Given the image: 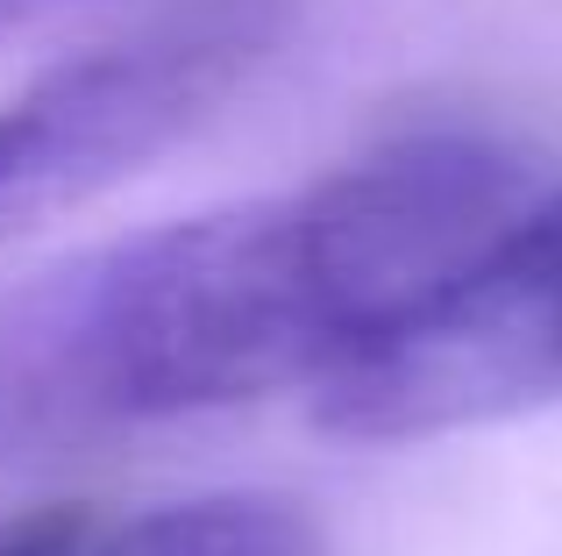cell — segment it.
Here are the masks:
<instances>
[{
  "mask_svg": "<svg viewBox=\"0 0 562 556\" xmlns=\"http://www.w3.org/2000/svg\"><path fill=\"white\" fill-rule=\"evenodd\" d=\"M520 200L513 151L406 136L292 193L22 278L0 292V464L321 392Z\"/></svg>",
  "mask_w": 562,
  "mask_h": 556,
  "instance_id": "cell-1",
  "label": "cell"
},
{
  "mask_svg": "<svg viewBox=\"0 0 562 556\" xmlns=\"http://www.w3.org/2000/svg\"><path fill=\"white\" fill-rule=\"evenodd\" d=\"M349 443H427L562 400V186L520 200L441 286L378 329L328 386Z\"/></svg>",
  "mask_w": 562,
  "mask_h": 556,
  "instance_id": "cell-2",
  "label": "cell"
},
{
  "mask_svg": "<svg viewBox=\"0 0 562 556\" xmlns=\"http://www.w3.org/2000/svg\"><path fill=\"white\" fill-rule=\"evenodd\" d=\"M292 0H186L0 100V243L200 129L278 51Z\"/></svg>",
  "mask_w": 562,
  "mask_h": 556,
  "instance_id": "cell-3",
  "label": "cell"
},
{
  "mask_svg": "<svg viewBox=\"0 0 562 556\" xmlns=\"http://www.w3.org/2000/svg\"><path fill=\"white\" fill-rule=\"evenodd\" d=\"M65 556H328V543L292 500L206 492V500H165L143 514H93L86 507Z\"/></svg>",
  "mask_w": 562,
  "mask_h": 556,
  "instance_id": "cell-4",
  "label": "cell"
}]
</instances>
